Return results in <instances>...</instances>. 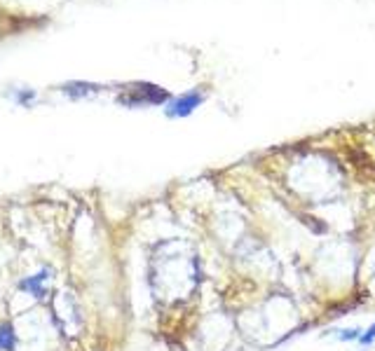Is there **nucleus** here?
Segmentation results:
<instances>
[{
  "label": "nucleus",
  "mask_w": 375,
  "mask_h": 351,
  "mask_svg": "<svg viewBox=\"0 0 375 351\" xmlns=\"http://www.w3.org/2000/svg\"><path fill=\"white\" fill-rule=\"evenodd\" d=\"M202 101H204V94L197 89L181 94L178 99H174L171 103L167 106V115H169V117H188V115H192L202 106Z\"/></svg>",
  "instance_id": "nucleus-1"
},
{
  "label": "nucleus",
  "mask_w": 375,
  "mask_h": 351,
  "mask_svg": "<svg viewBox=\"0 0 375 351\" xmlns=\"http://www.w3.org/2000/svg\"><path fill=\"white\" fill-rule=\"evenodd\" d=\"M50 279H52L50 269H40V272H36L33 276H26V279L19 283V288L33 295L36 300H43L47 295V283H50Z\"/></svg>",
  "instance_id": "nucleus-2"
},
{
  "label": "nucleus",
  "mask_w": 375,
  "mask_h": 351,
  "mask_svg": "<svg viewBox=\"0 0 375 351\" xmlns=\"http://www.w3.org/2000/svg\"><path fill=\"white\" fill-rule=\"evenodd\" d=\"M17 349V333L10 321L0 323V351H15Z\"/></svg>",
  "instance_id": "nucleus-3"
},
{
  "label": "nucleus",
  "mask_w": 375,
  "mask_h": 351,
  "mask_svg": "<svg viewBox=\"0 0 375 351\" xmlns=\"http://www.w3.org/2000/svg\"><path fill=\"white\" fill-rule=\"evenodd\" d=\"M36 99H38V94L33 89H19L17 94H12V101L19 103V106H24V108L33 106V101H36Z\"/></svg>",
  "instance_id": "nucleus-4"
},
{
  "label": "nucleus",
  "mask_w": 375,
  "mask_h": 351,
  "mask_svg": "<svg viewBox=\"0 0 375 351\" xmlns=\"http://www.w3.org/2000/svg\"><path fill=\"white\" fill-rule=\"evenodd\" d=\"M359 340H361V342H364V344H371V342H375V323H373V326H371V328H368V330H366V333H364V335H361V337H359Z\"/></svg>",
  "instance_id": "nucleus-5"
}]
</instances>
